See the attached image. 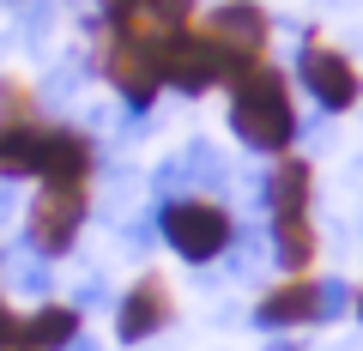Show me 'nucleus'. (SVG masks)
I'll list each match as a JSON object with an SVG mask.
<instances>
[{"label":"nucleus","mask_w":363,"mask_h":351,"mask_svg":"<svg viewBox=\"0 0 363 351\" xmlns=\"http://www.w3.org/2000/svg\"><path fill=\"white\" fill-rule=\"evenodd\" d=\"M91 169H97V145H91V133L67 128V121H43L37 188H85Z\"/></svg>","instance_id":"nucleus-6"},{"label":"nucleus","mask_w":363,"mask_h":351,"mask_svg":"<svg viewBox=\"0 0 363 351\" xmlns=\"http://www.w3.org/2000/svg\"><path fill=\"white\" fill-rule=\"evenodd\" d=\"M206 37H218L230 55H242V61H260L272 43V13L267 6H255V0H218L206 13Z\"/></svg>","instance_id":"nucleus-8"},{"label":"nucleus","mask_w":363,"mask_h":351,"mask_svg":"<svg viewBox=\"0 0 363 351\" xmlns=\"http://www.w3.org/2000/svg\"><path fill=\"white\" fill-rule=\"evenodd\" d=\"M242 67H255V61L230 55L218 37H206L200 25H182V30L164 37V91L200 97V91H212V85H230Z\"/></svg>","instance_id":"nucleus-3"},{"label":"nucleus","mask_w":363,"mask_h":351,"mask_svg":"<svg viewBox=\"0 0 363 351\" xmlns=\"http://www.w3.org/2000/svg\"><path fill=\"white\" fill-rule=\"evenodd\" d=\"M164 327H169V291L157 285V279H140L133 291L116 297V339L121 345H145V339H157Z\"/></svg>","instance_id":"nucleus-9"},{"label":"nucleus","mask_w":363,"mask_h":351,"mask_svg":"<svg viewBox=\"0 0 363 351\" xmlns=\"http://www.w3.org/2000/svg\"><path fill=\"white\" fill-rule=\"evenodd\" d=\"M79 339V309L73 303H37V315L18 333V351H67Z\"/></svg>","instance_id":"nucleus-11"},{"label":"nucleus","mask_w":363,"mask_h":351,"mask_svg":"<svg viewBox=\"0 0 363 351\" xmlns=\"http://www.w3.org/2000/svg\"><path fill=\"white\" fill-rule=\"evenodd\" d=\"M224 121H230L236 145L255 152V157H285L297 145V133H303L297 109H291V85L272 61H255V67H242L230 79V109H224Z\"/></svg>","instance_id":"nucleus-1"},{"label":"nucleus","mask_w":363,"mask_h":351,"mask_svg":"<svg viewBox=\"0 0 363 351\" xmlns=\"http://www.w3.org/2000/svg\"><path fill=\"white\" fill-rule=\"evenodd\" d=\"M255 327L279 333V327H315V279H291V285L267 291V303L255 309Z\"/></svg>","instance_id":"nucleus-10"},{"label":"nucleus","mask_w":363,"mask_h":351,"mask_svg":"<svg viewBox=\"0 0 363 351\" xmlns=\"http://www.w3.org/2000/svg\"><path fill=\"white\" fill-rule=\"evenodd\" d=\"M297 79H303V91H309V104L321 109V116H345V109L363 104V73L351 67L345 49L303 43L297 49Z\"/></svg>","instance_id":"nucleus-5"},{"label":"nucleus","mask_w":363,"mask_h":351,"mask_svg":"<svg viewBox=\"0 0 363 351\" xmlns=\"http://www.w3.org/2000/svg\"><path fill=\"white\" fill-rule=\"evenodd\" d=\"M357 309V291L345 279H315V327H333Z\"/></svg>","instance_id":"nucleus-14"},{"label":"nucleus","mask_w":363,"mask_h":351,"mask_svg":"<svg viewBox=\"0 0 363 351\" xmlns=\"http://www.w3.org/2000/svg\"><path fill=\"white\" fill-rule=\"evenodd\" d=\"M25 188L30 182H6V176H0V230H6V224H18V218H25Z\"/></svg>","instance_id":"nucleus-15"},{"label":"nucleus","mask_w":363,"mask_h":351,"mask_svg":"<svg viewBox=\"0 0 363 351\" xmlns=\"http://www.w3.org/2000/svg\"><path fill=\"white\" fill-rule=\"evenodd\" d=\"M260 206H267V224L309 218V206H315V164H309V157H297V152L272 157L267 176H260Z\"/></svg>","instance_id":"nucleus-7"},{"label":"nucleus","mask_w":363,"mask_h":351,"mask_svg":"<svg viewBox=\"0 0 363 351\" xmlns=\"http://www.w3.org/2000/svg\"><path fill=\"white\" fill-rule=\"evenodd\" d=\"M104 6H140V0H104Z\"/></svg>","instance_id":"nucleus-16"},{"label":"nucleus","mask_w":363,"mask_h":351,"mask_svg":"<svg viewBox=\"0 0 363 351\" xmlns=\"http://www.w3.org/2000/svg\"><path fill=\"white\" fill-rule=\"evenodd\" d=\"M85 218H91L85 188H37V200H30V212H25V243L37 248L43 260H61V255H73Z\"/></svg>","instance_id":"nucleus-4"},{"label":"nucleus","mask_w":363,"mask_h":351,"mask_svg":"<svg viewBox=\"0 0 363 351\" xmlns=\"http://www.w3.org/2000/svg\"><path fill=\"white\" fill-rule=\"evenodd\" d=\"M30 248H6V255H0V279H6V285L18 291V297H49V260H25Z\"/></svg>","instance_id":"nucleus-13"},{"label":"nucleus","mask_w":363,"mask_h":351,"mask_svg":"<svg viewBox=\"0 0 363 351\" xmlns=\"http://www.w3.org/2000/svg\"><path fill=\"white\" fill-rule=\"evenodd\" d=\"M182 176H188V188H212V200H218V188H230V164H224V152L212 140H188L176 152Z\"/></svg>","instance_id":"nucleus-12"},{"label":"nucleus","mask_w":363,"mask_h":351,"mask_svg":"<svg viewBox=\"0 0 363 351\" xmlns=\"http://www.w3.org/2000/svg\"><path fill=\"white\" fill-rule=\"evenodd\" d=\"M230 236H236V218H230L224 200H212V194L157 200V243H164L176 260H188V267L218 260L224 248H230Z\"/></svg>","instance_id":"nucleus-2"}]
</instances>
